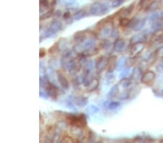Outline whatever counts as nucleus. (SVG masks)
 <instances>
[{
    "label": "nucleus",
    "instance_id": "nucleus-1",
    "mask_svg": "<svg viewBox=\"0 0 163 143\" xmlns=\"http://www.w3.org/2000/svg\"><path fill=\"white\" fill-rule=\"evenodd\" d=\"M68 122L71 126H77L79 127L84 128L86 126L87 122H86V116L83 114H68L65 116Z\"/></svg>",
    "mask_w": 163,
    "mask_h": 143
},
{
    "label": "nucleus",
    "instance_id": "nucleus-2",
    "mask_svg": "<svg viewBox=\"0 0 163 143\" xmlns=\"http://www.w3.org/2000/svg\"><path fill=\"white\" fill-rule=\"evenodd\" d=\"M110 12V8L105 4L94 2L90 7L89 13L94 16H102Z\"/></svg>",
    "mask_w": 163,
    "mask_h": 143
},
{
    "label": "nucleus",
    "instance_id": "nucleus-3",
    "mask_svg": "<svg viewBox=\"0 0 163 143\" xmlns=\"http://www.w3.org/2000/svg\"><path fill=\"white\" fill-rule=\"evenodd\" d=\"M157 74L155 72L152 70H147L143 74L142 79H141V82L145 85L151 86L154 83V81L156 80Z\"/></svg>",
    "mask_w": 163,
    "mask_h": 143
},
{
    "label": "nucleus",
    "instance_id": "nucleus-4",
    "mask_svg": "<svg viewBox=\"0 0 163 143\" xmlns=\"http://www.w3.org/2000/svg\"><path fill=\"white\" fill-rule=\"evenodd\" d=\"M149 32L148 31H141L140 33L131 37V39H130V45H134V44L138 43H145L149 39Z\"/></svg>",
    "mask_w": 163,
    "mask_h": 143
},
{
    "label": "nucleus",
    "instance_id": "nucleus-5",
    "mask_svg": "<svg viewBox=\"0 0 163 143\" xmlns=\"http://www.w3.org/2000/svg\"><path fill=\"white\" fill-rule=\"evenodd\" d=\"M45 91L48 95V96L50 98H52V99H57L60 95L59 89L57 87L56 85H54L49 81H47V85L45 86Z\"/></svg>",
    "mask_w": 163,
    "mask_h": 143
},
{
    "label": "nucleus",
    "instance_id": "nucleus-6",
    "mask_svg": "<svg viewBox=\"0 0 163 143\" xmlns=\"http://www.w3.org/2000/svg\"><path fill=\"white\" fill-rule=\"evenodd\" d=\"M109 58L105 56H101L96 59L95 62V67L98 72H102L107 68Z\"/></svg>",
    "mask_w": 163,
    "mask_h": 143
},
{
    "label": "nucleus",
    "instance_id": "nucleus-7",
    "mask_svg": "<svg viewBox=\"0 0 163 143\" xmlns=\"http://www.w3.org/2000/svg\"><path fill=\"white\" fill-rule=\"evenodd\" d=\"M145 48V43H138L131 45L130 50V57L134 59V58L137 57L138 56H139L142 53V51H144Z\"/></svg>",
    "mask_w": 163,
    "mask_h": 143
},
{
    "label": "nucleus",
    "instance_id": "nucleus-8",
    "mask_svg": "<svg viewBox=\"0 0 163 143\" xmlns=\"http://www.w3.org/2000/svg\"><path fill=\"white\" fill-rule=\"evenodd\" d=\"M126 46V41L124 39H122V38H119L117 40H115L114 43H113V46H112V50L116 53H122L123 51V50L125 49Z\"/></svg>",
    "mask_w": 163,
    "mask_h": 143
},
{
    "label": "nucleus",
    "instance_id": "nucleus-9",
    "mask_svg": "<svg viewBox=\"0 0 163 143\" xmlns=\"http://www.w3.org/2000/svg\"><path fill=\"white\" fill-rule=\"evenodd\" d=\"M69 131L70 134L78 140H80L83 138V128L77 126H71Z\"/></svg>",
    "mask_w": 163,
    "mask_h": 143
},
{
    "label": "nucleus",
    "instance_id": "nucleus-10",
    "mask_svg": "<svg viewBox=\"0 0 163 143\" xmlns=\"http://www.w3.org/2000/svg\"><path fill=\"white\" fill-rule=\"evenodd\" d=\"M57 81L59 82L60 85L61 86V88H63L64 90H68L70 88V84L67 78L65 77V76L64 75V74L62 72L57 71Z\"/></svg>",
    "mask_w": 163,
    "mask_h": 143
},
{
    "label": "nucleus",
    "instance_id": "nucleus-11",
    "mask_svg": "<svg viewBox=\"0 0 163 143\" xmlns=\"http://www.w3.org/2000/svg\"><path fill=\"white\" fill-rule=\"evenodd\" d=\"M79 66V64H78L76 62L74 61V59L68 60V61L65 62L64 64V68L66 71L68 72H74L78 70V66Z\"/></svg>",
    "mask_w": 163,
    "mask_h": 143
},
{
    "label": "nucleus",
    "instance_id": "nucleus-12",
    "mask_svg": "<svg viewBox=\"0 0 163 143\" xmlns=\"http://www.w3.org/2000/svg\"><path fill=\"white\" fill-rule=\"evenodd\" d=\"M128 59L126 56H122L121 57L119 58L117 61L115 70L117 71H122V70L126 67L127 64H128Z\"/></svg>",
    "mask_w": 163,
    "mask_h": 143
},
{
    "label": "nucleus",
    "instance_id": "nucleus-13",
    "mask_svg": "<svg viewBox=\"0 0 163 143\" xmlns=\"http://www.w3.org/2000/svg\"><path fill=\"white\" fill-rule=\"evenodd\" d=\"M72 98V102L75 103L76 106H79V107H83L88 103V98L84 97V96H74Z\"/></svg>",
    "mask_w": 163,
    "mask_h": 143
},
{
    "label": "nucleus",
    "instance_id": "nucleus-14",
    "mask_svg": "<svg viewBox=\"0 0 163 143\" xmlns=\"http://www.w3.org/2000/svg\"><path fill=\"white\" fill-rule=\"evenodd\" d=\"M49 28L56 34L57 32L62 31V29H63V25H62L61 22L57 21V20H55V21L52 22Z\"/></svg>",
    "mask_w": 163,
    "mask_h": 143
},
{
    "label": "nucleus",
    "instance_id": "nucleus-15",
    "mask_svg": "<svg viewBox=\"0 0 163 143\" xmlns=\"http://www.w3.org/2000/svg\"><path fill=\"white\" fill-rule=\"evenodd\" d=\"M87 36H86L85 32L78 31L74 35V41L76 42L77 44H82L87 40Z\"/></svg>",
    "mask_w": 163,
    "mask_h": 143
},
{
    "label": "nucleus",
    "instance_id": "nucleus-16",
    "mask_svg": "<svg viewBox=\"0 0 163 143\" xmlns=\"http://www.w3.org/2000/svg\"><path fill=\"white\" fill-rule=\"evenodd\" d=\"M143 72H142V69L141 68V66H136V67L134 68L132 72V74H131V79L136 80H140L142 79V75H143Z\"/></svg>",
    "mask_w": 163,
    "mask_h": 143
},
{
    "label": "nucleus",
    "instance_id": "nucleus-17",
    "mask_svg": "<svg viewBox=\"0 0 163 143\" xmlns=\"http://www.w3.org/2000/svg\"><path fill=\"white\" fill-rule=\"evenodd\" d=\"M99 85V80L98 78H93V79L90 80L89 83H88L86 88H87L88 92L94 91L98 88Z\"/></svg>",
    "mask_w": 163,
    "mask_h": 143
},
{
    "label": "nucleus",
    "instance_id": "nucleus-18",
    "mask_svg": "<svg viewBox=\"0 0 163 143\" xmlns=\"http://www.w3.org/2000/svg\"><path fill=\"white\" fill-rule=\"evenodd\" d=\"M117 61H118V59H117V56H112V57L109 58L108 65L107 68L108 73H112L113 70L115 69Z\"/></svg>",
    "mask_w": 163,
    "mask_h": 143
},
{
    "label": "nucleus",
    "instance_id": "nucleus-19",
    "mask_svg": "<svg viewBox=\"0 0 163 143\" xmlns=\"http://www.w3.org/2000/svg\"><path fill=\"white\" fill-rule=\"evenodd\" d=\"M132 72H133L132 68L130 67V66H127V67L122 70V71H120L119 77L121 78L122 80L126 79V78H129L128 77H129V75H130V77H131Z\"/></svg>",
    "mask_w": 163,
    "mask_h": 143
},
{
    "label": "nucleus",
    "instance_id": "nucleus-20",
    "mask_svg": "<svg viewBox=\"0 0 163 143\" xmlns=\"http://www.w3.org/2000/svg\"><path fill=\"white\" fill-rule=\"evenodd\" d=\"M120 106V103L118 101H114V100H110V101L104 102V106H105L110 110H114L118 108Z\"/></svg>",
    "mask_w": 163,
    "mask_h": 143
},
{
    "label": "nucleus",
    "instance_id": "nucleus-21",
    "mask_svg": "<svg viewBox=\"0 0 163 143\" xmlns=\"http://www.w3.org/2000/svg\"><path fill=\"white\" fill-rule=\"evenodd\" d=\"M118 91H119V88H118V85H114L112 86L111 90L108 92L107 98L109 99H112V98L118 97Z\"/></svg>",
    "mask_w": 163,
    "mask_h": 143
},
{
    "label": "nucleus",
    "instance_id": "nucleus-22",
    "mask_svg": "<svg viewBox=\"0 0 163 143\" xmlns=\"http://www.w3.org/2000/svg\"><path fill=\"white\" fill-rule=\"evenodd\" d=\"M151 30L152 32H158L163 30V22L162 21H156L151 25Z\"/></svg>",
    "mask_w": 163,
    "mask_h": 143
},
{
    "label": "nucleus",
    "instance_id": "nucleus-23",
    "mask_svg": "<svg viewBox=\"0 0 163 143\" xmlns=\"http://www.w3.org/2000/svg\"><path fill=\"white\" fill-rule=\"evenodd\" d=\"M146 18H144V19H140L139 21L138 22V23L136 24V25L134 27V31L135 32L142 31V30L144 29V26L146 25Z\"/></svg>",
    "mask_w": 163,
    "mask_h": 143
},
{
    "label": "nucleus",
    "instance_id": "nucleus-24",
    "mask_svg": "<svg viewBox=\"0 0 163 143\" xmlns=\"http://www.w3.org/2000/svg\"><path fill=\"white\" fill-rule=\"evenodd\" d=\"M86 15V13L85 12V10H83V9H80V10H78L77 13L74 14V15L72 16V19H73L74 21H80V20L83 19V17H85Z\"/></svg>",
    "mask_w": 163,
    "mask_h": 143
},
{
    "label": "nucleus",
    "instance_id": "nucleus-25",
    "mask_svg": "<svg viewBox=\"0 0 163 143\" xmlns=\"http://www.w3.org/2000/svg\"><path fill=\"white\" fill-rule=\"evenodd\" d=\"M134 4H132L130 6H128V7L125 8V9H122V12L121 13V15L122 16V17H126L128 15H130V14L132 13V12L134 11Z\"/></svg>",
    "mask_w": 163,
    "mask_h": 143
},
{
    "label": "nucleus",
    "instance_id": "nucleus-26",
    "mask_svg": "<svg viewBox=\"0 0 163 143\" xmlns=\"http://www.w3.org/2000/svg\"><path fill=\"white\" fill-rule=\"evenodd\" d=\"M86 111L90 114H95L99 112V108L94 105H89L86 108Z\"/></svg>",
    "mask_w": 163,
    "mask_h": 143
},
{
    "label": "nucleus",
    "instance_id": "nucleus-27",
    "mask_svg": "<svg viewBox=\"0 0 163 143\" xmlns=\"http://www.w3.org/2000/svg\"><path fill=\"white\" fill-rule=\"evenodd\" d=\"M54 11L52 10V9L50 11H48L47 13H44L42 15L40 16V20H41V21H46V20L49 19L50 17H52V16L54 15Z\"/></svg>",
    "mask_w": 163,
    "mask_h": 143
},
{
    "label": "nucleus",
    "instance_id": "nucleus-28",
    "mask_svg": "<svg viewBox=\"0 0 163 143\" xmlns=\"http://www.w3.org/2000/svg\"><path fill=\"white\" fill-rule=\"evenodd\" d=\"M112 47V43L111 42L107 41V40H103L102 43H101V48L104 50H108L111 49Z\"/></svg>",
    "mask_w": 163,
    "mask_h": 143
},
{
    "label": "nucleus",
    "instance_id": "nucleus-29",
    "mask_svg": "<svg viewBox=\"0 0 163 143\" xmlns=\"http://www.w3.org/2000/svg\"><path fill=\"white\" fill-rule=\"evenodd\" d=\"M130 19H128V18L127 17H122L121 19L119 21V25L121 26V27H128V24L130 23Z\"/></svg>",
    "mask_w": 163,
    "mask_h": 143
},
{
    "label": "nucleus",
    "instance_id": "nucleus-30",
    "mask_svg": "<svg viewBox=\"0 0 163 143\" xmlns=\"http://www.w3.org/2000/svg\"><path fill=\"white\" fill-rule=\"evenodd\" d=\"M60 143H75L73 139L68 135H65L61 139Z\"/></svg>",
    "mask_w": 163,
    "mask_h": 143
},
{
    "label": "nucleus",
    "instance_id": "nucleus-31",
    "mask_svg": "<svg viewBox=\"0 0 163 143\" xmlns=\"http://www.w3.org/2000/svg\"><path fill=\"white\" fill-rule=\"evenodd\" d=\"M125 1L126 0H113V1L112 2V8H117V7H119L120 6H121L122 4L125 2Z\"/></svg>",
    "mask_w": 163,
    "mask_h": 143
},
{
    "label": "nucleus",
    "instance_id": "nucleus-32",
    "mask_svg": "<svg viewBox=\"0 0 163 143\" xmlns=\"http://www.w3.org/2000/svg\"><path fill=\"white\" fill-rule=\"evenodd\" d=\"M111 38L112 39L117 40L118 39H119L120 36V32L118 31V28H113L112 31V33H111Z\"/></svg>",
    "mask_w": 163,
    "mask_h": 143
},
{
    "label": "nucleus",
    "instance_id": "nucleus-33",
    "mask_svg": "<svg viewBox=\"0 0 163 143\" xmlns=\"http://www.w3.org/2000/svg\"><path fill=\"white\" fill-rule=\"evenodd\" d=\"M114 80V76L112 73H107V75L106 77V82L107 84L109 85L112 82H113Z\"/></svg>",
    "mask_w": 163,
    "mask_h": 143
},
{
    "label": "nucleus",
    "instance_id": "nucleus-34",
    "mask_svg": "<svg viewBox=\"0 0 163 143\" xmlns=\"http://www.w3.org/2000/svg\"><path fill=\"white\" fill-rule=\"evenodd\" d=\"M63 2L65 3V7H70L75 5L76 0H63Z\"/></svg>",
    "mask_w": 163,
    "mask_h": 143
},
{
    "label": "nucleus",
    "instance_id": "nucleus-35",
    "mask_svg": "<svg viewBox=\"0 0 163 143\" xmlns=\"http://www.w3.org/2000/svg\"><path fill=\"white\" fill-rule=\"evenodd\" d=\"M40 5L43 7L47 8L49 6V0H40Z\"/></svg>",
    "mask_w": 163,
    "mask_h": 143
},
{
    "label": "nucleus",
    "instance_id": "nucleus-36",
    "mask_svg": "<svg viewBox=\"0 0 163 143\" xmlns=\"http://www.w3.org/2000/svg\"><path fill=\"white\" fill-rule=\"evenodd\" d=\"M146 142H147V141H146L145 139L138 137L136 138V140H134V143H146Z\"/></svg>",
    "mask_w": 163,
    "mask_h": 143
},
{
    "label": "nucleus",
    "instance_id": "nucleus-37",
    "mask_svg": "<svg viewBox=\"0 0 163 143\" xmlns=\"http://www.w3.org/2000/svg\"><path fill=\"white\" fill-rule=\"evenodd\" d=\"M54 17H55V19L56 20H58V19H60V18L62 16H63V15H62L61 10H60V9H58L57 11H56L55 13H54Z\"/></svg>",
    "mask_w": 163,
    "mask_h": 143
},
{
    "label": "nucleus",
    "instance_id": "nucleus-38",
    "mask_svg": "<svg viewBox=\"0 0 163 143\" xmlns=\"http://www.w3.org/2000/svg\"><path fill=\"white\" fill-rule=\"evenodd\" d=\"M63 17L64 19L66 21H68V20H70V17H71V15H70V13H69V12H66V13H65L63 14Z\"/></svg>",
    "mask_w": 163,
    "mask_h": 143
},
{
    "label": "nucleus",
    "instance_id": "nucleus-39",
    "mask_svg": "<svg viewBox=\"0 0 163 143\" xmlns=\"http://www.w3.org/2000/svg\"><path fill=\"white\" fill-rule=\"evenodd\" d=\"M40 95H41V97L44 98V99H47V98H48V97H49L46 92H41V91H40Z\"/></svg>",
    "mask_w": 163,
    "mask_h": 143
},
{
    "label": "nucleus",
    "instance_id": "nucleus-40",
    "mask_svg": "<svg viewBox=\"0 0 163 143\" xmlns=\"http://www.w3.org/2000/svg\"><path fill=\"white\" fill-rule=\"evenodd\" d=\"M160 67L161 68V70H162V72H163V60H162V62H161V64H160Z\"/></svg>",
    "mask_w": 163,
    "mask_h": 143
},
{
    "label": "nucleus",
    "instance_id": "nucleus-41",
    "mask_svg": "<svg viewBox=\"0 0 163 143\" xmlns=\"http://www.w3.org/2000/svg\"><path fill=\"white\" fill-rule=\"evenodd\" d=\"M102 143H104V142H102ZM106 143H108V142H106Z\"/></svg>",
    "mask_w": 163,
    "mask_h": 143
}]
</instances>
